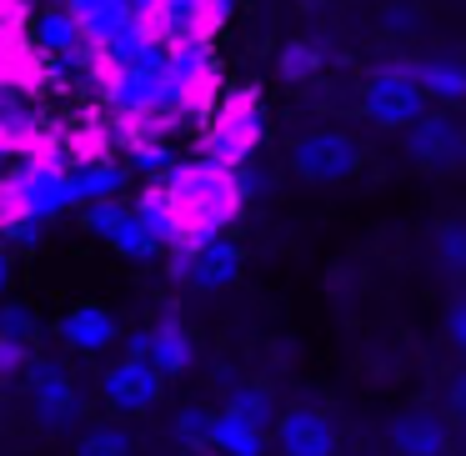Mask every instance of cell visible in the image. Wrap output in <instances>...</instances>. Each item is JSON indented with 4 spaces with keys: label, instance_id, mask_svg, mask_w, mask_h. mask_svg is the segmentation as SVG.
Listing matches in <instances>:
<instances>
[{
    "label": "cell",
    "instance_id": "cell-1",
    "mask_svg": "<svg viewBox=\"0 0 466 456\" xmlns=\"http://www.w3.org/2000/svg\"><path fill=\"white\" fill-rule=\"evenodd\" d=\"M161 186L171 191L176 216H181V241L171 246V256H191L196 246H206L231 226V216L241 211L246 191H251V176H246V166L231 171V166L196 156V161H176L161 176Z\"/></svg>",
    "mask_w": 466,
    "mask_h": 456
},
{
    "label": "cell",
    "instance_id": "cell-2",
    "mask_svg": "<svg viewBox=\"0 0 466 456\" xmlns=\"http://www.w3.org/2000/svg\"><path fill=\"white\" fill-rule=\"evenodd\" d=\"M266 141V111H261V91L241 86L231 91L221 106H211V121L201 136V156L216 166H246L256 156V146Z\"/></svg>",
    "mask_w": 466,
    "mask_h": 456
},
{
    "label": "cell",
    "instance_id": "cell-3",
    "mask_svg": "<svg viewBox=\"0 0 466 456\" xmlns=\"http://www.w3.org/2000/svg\"><path fill=\"white\" fill-rule=\"evenodd\" d=\"M361 116L381 131H406L416 116H426V91L416 86L411 61H386L361 86Z\"/></svg>",
    "mask_w": 466,
    "mask_h": 456
},
{
    "label": "cell",
    "instance_id": "cell-4",
    "mask_svg": "<svg viewBox=\"0 0 466 456\" xmlns=\"http://www.w3.org/2000/svg\"><path fill=\"white\" fill-rule=\"evenodd\" d=\"M21 386H25V401H31V416L46 426V431H61L81 416V391H76L71 371L46 356H31L21 371Z\"/></svg>",
    "mask_w": 466,
    "mask_h": 456
},
{
    "label": "cell",
    "instance_id": "cell-5",
    "mask_svg": "<svg viewBox=\"0 0 466 456\" xmlns=\"http://www.w3.org/2000/svg\"><path fill=\"white\" fill-rule=\"evenodd\" d=\"M291 166H296V176L311 181V186H336V181H346V176H356L361 146L346 131H306L301 141L291 146Z\"/></svg>",
    "mask_w": 466,
    "mask_h": 456
},
{
    "label": "cell",
    "instance_id": "cell-6",
    "mask_svg": "<svg viewBox=\"0 0 466 456\" xmlns=\"http://www.w3.org/2000/svg\"><path fill=\"white\" fill-rule=\"evenodd\" d=\"M161 81H166V46H151V51L136 56V61L111 66L106 81H101V96L116 116H136V111H146V106H156Z\"/></svg>",
    "mask_w": 466,
    "mask_h": 456
},
{
    "label": "cell",
    "instance_id": "cell-7",
    "mask_svg": "<svg viewBox=\"0 0 466 456\" xmlns=\"http://www.w3.org/2000/svg\"><path fill=\"white\" fill-rule=\"evenodd\" d=\"M11 186L15 196H21V211L35 216V221H56L61 211H71V191H66V166L56 161H35V156H25L21 166L11 161Z\"/></svg>",
    "mask_w": 466,
    "mask_h": 456
},
{
    "label": "cell",
    "instance_id": "cell-8",
    "mask_svg": "<svg viewBox=\"0 0 466 456\" xmlns=\"http://www.w3.org/2000/svg\"><path fill=\"white\" fill-rule=\"evenodd\" d=\"M101 396H106V406H111V411H121V416H146L166 396V376L156 371L151 361L121 356L116 366H106Z\"/></svg>",
    "mask_w": 466,
    "mask_h": 456
},
{
    "label": "cell",
    "instance_id": "cell-9",
    "mask_svg": "<svg viewBox=\"0 0 466 456\" xmlns=\"http://www.w3.org/2000/svg\"><path fill=\"white\" fill-rule=\"evenodd\" d=\"M241 266H246L241 246L226 241V236H211L191 256H171V276L176 281H191L196 291H226V286H236Z\"/></svg>",
    "mask_w": 466,
    "mask_h": 456
},
{
    "label": "cell",
    "instance_id": "cell-10",
    "mask_svg": "<svg viewBox=\"0 0 466 456\" xmlns=\"http://www.w3.org/2000/svg\"><path fill=\"white\" fill-rule=\"evenodd\" d=\"M406 151H411L416 166H451V161H461L466 136L446 111H426L406 126Z\"/></svg>",
    "mask_w": 466,
    "mask_h": 456
},
{
    "label": "cell",
    "instance_id": "cell-11",
    "mask_svg": "<svg viewBox=\"0 0 466 456\" xmlns=\"http://www.w3.org/2000/svg\"><path fill=\"white\" fill-rule=\"evenodd\" d=\"M276 446H281V456H331L336 431L316 406H291L276 416Z\"/></svg>",
    "mask_w": 466,
    "mask_h": 456
},
{
    "label": "cell",
    "instance_id": "cell-12",
    "mask_svg": "<svg viewBox=\"0 0 466 456\" xmlns=\"http://www.w3.org/2000/svg\"><path fill=\"white\" fill-rule=\"evenodd\" d=\"M56 336H61L71 351H81V356H96V351H106V346L121 336V326H116V316L106 311L101 301H81V306H71V311L61 316V326H56Z\"/></svg>",
    "mask_w": 466,
    "mask_h": 456
},
{
    "label": "cell",
    "instance_id": "cell-13",
    "mask_svg": "<svg viewBox=\"0 0 466 456\" xmlns=\"http://www.w3.org/2000/svg\"><path fill=\"white\" fill-rule=\"evenodd\" d=\"M386 441H391L396 456H446L451 436H446L436 411H401L391 421V431H386Z\"/></svg>",
    "mask_w": 466,
    "mask_h": 456
},
{
    "label": "cell",
    "instance_id": "cell-14",
    "mask_svg": "<svg viewBox=\"0 0 466 456\" xmlns=\"http://www.w3.org/2000/svg\"><path fill=\"white\" fill-rule=\"evenodd\" d=\"M66 191H71V206H91V201H106V196H121L126 191V166L111 161V156L66 166Z\"/></svg>",
    "mask_w": 466,
    "mask_h": 456
},
{
    "label": "cell",
    "instance_id": "cell-15",
    "mask_svg": "<svg viewBox=\"0 0 466 456\" xmlns=\"http://www.w3.org/2000/svg\"><path fill=\"white\" fill-rule=\"evenodd\" d=\"M61 5L81 21V35L91 46H106L111 35H121L131 21H141V15L131 11V0H61Z\"/></svg>",
    "mask_w": 466,
    "mask_h": 456
},
{
    "label": "cell",
    "instance_id": "cell-16",
    "mask_svg": "<svg viewBox=\"0 0 466 456\" xmlns=\"http://www.w3.org/2000/svg\"><path fill=\"white\" fill-rule=\"evenodd\" d=\"M131 216L146 226V236H151L161 251H171V246L181 241V216H176V201H171V191H166L161 181H146V191L136 196Z\"/></svg>",
    "mask_w": 466,
    "mask_h": 456
},
{
    "label": "cell",
    "instance_id": "cell-17",
    "mask_svg": "<svg viewBox=\"0 0 466 456\" xmlns=\"http://www.w3.org/2000/svg\"><path fill=\"white\" fill-rule=\"evenodd\" d=\"M146 361H151L166 381H171V376H181V371H191L196 341H191V331L181 326V316H161V321L151 326V356H146Z\"/></svg>",
    "mask_w": 466,
    "mask_h": 456
},
{
    "label": "cell",
    "instance_id": "cell-18",
    "mask_svg": "<svg viewBox=\"0 0 466 456\" xmlns=\"http://www.w3.org/2000/svg\"><path fill=\"white\" fill-rule=\"evenodd\" d=\"M206 446H216V456H266V431L246 416H236L231 406H221V411H211Z\"/></svg>",
    "mask_w": 466,
    "mask_h": 456
},
{
    "label": "cell",
    "instance_id": "cell-19",
    "mask_svg": "<svg viewBox=\"0 0 466 456\" xmlns=\"http://www.w3.org/2000/svg\"><path fill=\"white\" fill-rule=\"evenodd\" d=\"M86 35H81V21H76L66 5H41L31 21V46L35 56H61V51H76Z\"/></svg>",
    "mask_w": 466,
    "mask_h": 456
},
{
    "label": "cell",
    "instance_id": "cell-20",
    "mask_svg": "<svg viewBox=\"0 0 466 456\" xmlns=\"http://www.w3.org/2000/svg\"><path fill=\"white\" fill-rule=\"evenodd\" d=\"M416 86L426 91V101L441 106H461L466 101V71L461 61H446V56H431V61H411Z\"/></svg>",
    "mask_w": 466,
    "mask_h": 456
},
{
    "label": "cell",
    "instance_id": "cell-21",
    "mask_svg": "<svg viewBox=\"0 0 466 456\" xmlns=\"http://www.w3.org/2000/svg\"><path fill=\"white\" fill-rule=\"evenodd\" d=\"M226 406H231L236 416H246V421H256L261 431H271V421H276V401L261 381H236L231 396H226Z\"/></svg>",
    "mask_w": 466,
    "mask_h": 456
},
{
    "label": "cell",
    "instance_id": "cell-22",
    "mask_svg": "<svg viewBox=\"0 0 466 456\" xmlns=\"http://www.w3.org/2000/svg\"><path fill=\"white\" fill-rule=\"evenodd\" d=\"M321 66H326V56H321V46H316V41H286L281 56H276V71H281V81H291V86L311 81Z\"/></svg>",
    "mask_w": 466,
    "mask_h": 456
},
{
    "label": "cell",
    "instance_id": "cell-23",
    "mask_svg": "<svg viewBox=\"0 0 466 456\" xmlns=\"http://www.w3.org/2000/svg\"><path fill=\"white\" fill-rule=\"evenodd\" d=\"M106 246H111L116 256H126V261H156V256H161V246H156L151 236H146V226L136 221L131 211H126V221L116 226L111 236H106Z\"/></svg>",
    "mask_w": 466,
    "mask_h": 456
},
{
    "label": "cell",
    "instance_id": "cell-24",
    "mask_svg": "<svg viewBox=\"0 0 466 456\" xmlns=\"http://www.w3.org/2000/svg\"><path fill=\"white\" fill-rule=\"evenodd\" d=\"M76 456H131V431L126 426H86L81 441H76Z\"/></svg>",
    "mask_w": 466,
    "mask_h": 456
},
{
    "label": "cell",
    "instance_id": "cell-25",
    "mask_svg": "<svg viewBox=\"0 0 466 456\" xmlns=\"http://www.w3.org/2000/svg\"><path fill=\"white\" fill-rule=\"evenodd\" d=\"M126 211H131V206H126L121 196H106V201H91V206H81V231H91L96 241H106V236H111L116 226L126 221Z\"/></svg>",
    "mask_w": 466,
    "mask_h": 456
},
{
    "label": "cell",
    "instance_id": "cell-26",
    "mask_svg": "<svg viewBox=\"0 0 466 456\" xmlns=\"http://www.w3.org/2000/svg\"><path fill=\"white\" fill-rule=\"evenodd\" d=\"M0 336H11V341H25V346H31L35 336H41L35 306H31V301H5V296H0Z\"/></svg>",
    "mask_w": 466,
    "mask_h": 456
},
{
    "label": "cell",
    "instance_id": "cell-27",
    "mask_svg": "<svg viewBox=\"0 0 466 456\" xmlns=\"http://www.w3.org/2000/svg\"><path fill=\"white\" fill-rule=\"evenodd\" d=\"M126 151H131V166L146 176V181H161V176L176 166V151L166 141H136V146H126Z\"/></svg>",
    "mask_w": 466,
    "mask_h": 456
},
{
    "label": "cell",
    "instance_id": "cell-28",
    "mask_svg": "<svg viewBox=\"0 0 466 456\" xmlns=\"http://www.w3.org/2000/svg\"><path fill=\"white\" fill-rule=\"evenodd\" d=\"M171 431H176V441H181L186 451H201V446H206V431H211V411H206V406H181Z\"/></svg>",
    "mask_w": 466,
    "mask_h": 456
},
{
    "label": "cell",
    "instance_id": "cell-29",
    "mask_svg": "<svg viewBox=\"0 0 466 456\" xmlns=\"http://www.w3.org/2000/svg\"><path fill=\"white\" fill-rule=\"evenodd\" d=\"M436 261L451 266V271H466V226H441L436 231Z\"/></svg>",
    "mask_w": 466,
    "mask_h": 456
},
{
    "label": "cell",
    "instance_id": "cell-30",
    "mask_svg": "<svg viewBox=\"0 0 466 456\" xmlns=\"http://www.w3.org/2000/svg\"><path fill=\"white\" fill-rule=\"evenodd\" d=\"M25 361H31V346L11 341V336H0V391H5V386L25 371Z\"/></svg>",
    "mask_w": 466,
    "mask_h": 456
},
{
    "label": "cell",
    "instance_id": "cell-31",
    "mask_svg": "<svg viewBox=\"0 0 466 456\" xmlns=\"http://www.w3.org/2000/svg\"><path fill=\"white\" fill-rule=\"evenodd\" d=\"M231 11H236V0H196V31L211 41V35L231 21Z\"/></svg>",
    "mask_w": 466,
    "mask_h": 456
},
{
    "label": "cell",
    "instance_id": "cell-32",
    "mask_svg": "<svg viewBox=\"0 0 466 456\" xmlns=\"http://www.w3.org/2000/svg\"><path fill=\"white\" fill-rule=\"evenodd\" d=\"M41 226H46V221L15 211L11 221H0V241H5V246H35V241H41Z\"/></svg>",
    "mask_w": 466,
    "mask_h": 456
},
{
    "label": "cell",
    "instance_id": "cell-33",
    "mask_svg": "<svg viewBox=\"0 0 466 456\" xmlns=\"http://www.w3.org/2000/svg\"><path fill=\"white\" fill-rule=\"evenodd\" d=\"M446 336H451V341L466 351V301H456L451 311H446Z\"/></svg>",
    "mask_w": 466,
    "mask_h": 456
},
{
    "label": "cell",
    "instance_id": "cell-34",
    "mask_svg": "<svg viewBox=\"0 0 466 456\" xmlns=\"http://www.w3.org/2000/svg\"><path fill=\"white\" fill-rule=\"evenodd\" d=\"M126 356L146 361V356H151V331H131V336H126Z\"/></svg>",
    "mask_w": 466,
    "mask_h": 456
},
{
    "label": "cell",
    "instance_id": "cell-35",
    "mask_svg": "<svg viewBox=\"0 0 466 456\" xmlns=\"http://www.w3.org/2000/svg\"><path fill=\"white\" fill-rule=\"evenodd\" d=\"M446 396H451V411H456V416H466V371H461V376H451V391H446Z\"/></svg>",
    "mask_w": 466,
    "mask_h": 456
},
{
    "label": "cell",
    "instance_id": "cell-36",
    "mask_svg": "<svg viewBox=\"0 0 466 456\" xmlns=\"http://www.w3.org/2000/svg\"><path fill=\"white\" fill-rule=\"evenodd\" d=\"M11 161H15V141H11L5 131H0V176L11 171Z\"/></svg>",
    "mask_w": 466,
    "mask_h": 456
},
{
    "label": "cell",
    "instance_id": "cell-37",
    "mask_svg": "<svg viewBox=\"0 0 466 456\" xmlns=\"http://www.w3.org/2000/svg\"><path fill=\"white\" fill-rule=\"evenodd\" d=\"M5 286H11V256H5V246H0V296H5Z\"/></svg>",
    "mask_w": 466,
    "mask_h": 456
},
{
    "label": "cell",
    "instance_id": "cell-38",
    "mask_svg": "<svg viewBox=\"0 0 466 456\" xmlns=\"http://www.w3.org/2000/svg\"><path fill=\"white\" fill-rule=\"evenodd\" d=\"M456 61H461V71H466V46H461V56H456Z\"/></svg>",
    "mask_w": 466,
    "mask_h": 456
},
{
    "label": "cell",
    "instance_id": "cell-39",
    "mask_svg": "<svg viewBox=\"0 0 466 456\" xmlns=\"http://www.w3.org/2000/svg\"><path fill=\"white\" fill-rule=\"evenodd\" d=\"M0 431H5V416H0Z\"/></svg>",
    "mask_w": 466,
    "mask_h": 456
},
{
    "label": "cell",
    "instance_id": "cell-40",
    "mask_svg": "<svg viewBox=\"0 0 466 456\" xmlns=\"http://www.w3.org/2000/svg\"><path fill=\"white\" fill-rule=\"evenodd\" d=\"M186 456H201V451H186Z\"/></svg>",
    "mask_w": 466,
    "mask_h": 456
}]
</instances>
